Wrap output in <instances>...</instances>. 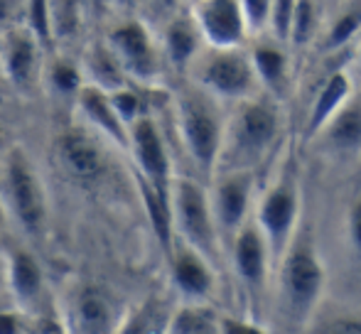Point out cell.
Returning a JSON list of instances; mask_svg holds the SVG:
<instances>
[{"instance_id":"obj_1","label":"cell","mask_w":361,"mask_h":334,"mask_svg":"<svg viewBox=\"0 0 361 334\" xmlns=\"http://www.w3.org/2000/svg\"><path fill=\"white\" fill-rule=\"evenodd\" d=\"M175 113H177V130L185 143V150L190 153L192 163L202 172L212 175L219 165L224 148V128L214 96L204 91L202 86L190 82L185 89L175 96Z\"/></svg>"},{"instance_id":"obj_2","label":"cell","mask_w":361,"mask_h":334,"mask_svg":"<svg viewBox=\"0 0 361 334\" xmlns=\"http://www.w3.org/2000/svg\"><path fill=\"white\" fill-rule=\"evenodd\" d=\"M187 74L214 99L226 101L248 99L258 86L251 52L243 47H204Z\"/></svg>"},{"instance_id":"obj_3","label":"cell","mask_w":361,"mask_h":334,"mask_svg":"<svg viewBox=\"0 0 361 334\" xmlns=\"http://www.w3.org/2000/svg\"><path fill=\"white\" fill-rule=\"evenodd\" d=\"M278 128H281L278 109L268 96L243 99L233 113L231 123L226 125V133H224V148H228L231 163L238 165L236 170H243L241 165L261 158L273 145Z\"/></svg>"},{"instance_id":"obj_4","label":"cell","mask_w":361,"mask_h":334,"mask_svg":"<svg viewBox=\"0 0 361 334\" xmlns=\"http://www.w3.org/2000/svg\"><path fill=\"white\" fill-rule=\"evenodd\" d=\"M172 221L175 239L192 246L212 263L219 253V226L212 209V197L200 182L190 177H175L172 182Z\"/></svg>"},{"instance_id":"obj_5","label":"cell","mask_w":361,"mask_h":334,"mask_svg":"<svg viewBox=\"0 0 361 334\" xmlns=\"http://www.w3.org/2000/svg\"><path fill=\"white\" fill-rule=\"evenodd\" d=\"M3 202L30 236L42 234L47 224V194L44 185L23 148H13L3 163Z\"/></svg>"},{"instance_id":"obj_6","label":"cell","mask_w":361,"mask_h":334,"mask_svg":"<svg viewBox=\"0 0 361 334\" xmlns=\"http://www.w3.org/2000/svg\"><path fill=\"white\" fill-rule=\"evenodd\" d=\"M106 42L123 64L126 74L133 84H152L160 79L165 64V54L160 47V37L150 32L147 23L138 15H123L111 23L106 32Z\"/></svg>"},{"instance_id":"obj_7","label":"cell","mask_w":361,"mask_h":334,"mask_svg":"<svg viewBox=\"0 0 361 334\" xmlns=\"http://www.w3.org/2000/svg\"><path fill=\"white\" fill-rule=\"evenodd\" d=\"M118 305L106 287L96 283H72L59 302V325L64 334H116L121 327Z\"/></svg>"},{"instance_id":"obj_8","label":"cell","mask_w":361,"mask_h":334,"mask_svg":"<svg viewBox=\"0 0 361 334\" xmlns=\"http://www.w3.org/2000/svg\"><path fill=\"white\" fill-rule=\"evenodd\" d=\"M283 300L293 317H305L324 287V268L310 236H300L283 253L281 266Z\"/></svg>"},{"instance_id":"obj_9","label":"cell","mask_w":361,"mask_h":334,"mask_svg":"<svg viewBox=\"0 0 361 334\" xmlns=\"http://www.w3.org/2000/svg\"><path fill=\"white\" fill-rule=\"evenodd\" d=\"M47 54L49 49L27 25L0 35V72L15 91L30 94L32 89L42 86Z\"/></svg>"},{"instance_id":"obj_10","label":"cell","mask_w":361,"mask_h":334,"mask_svg":"<svg viewBox=\"0 0 361 334\" xmlns=\"http://www.w3.org/2000/svg\"><path fill=\"white\" fill-rule=\"evenodd\" d=\"M128 153L135 163V177L145 180L157 192L172 197V163L170 153H167L165 138H162L160 128H157L152 116H140L133 125H130V140H128Z\"/></svg>"},{"instance_id":"obj_11","label":"cell","mask_w":361,"mask_h":334,"mask_svg":"<svg viewBox=\"0 0 361 334\" xmlns=\"http://www.w3.org/2000/svg\"><path fill=\"white\" fill-rule=\"evenodd\" d=\"M256 224L266 236L271 256H283L293 241V231L298 224V185L293 175H286L266 192L258 206Z\"/></svg>"},{"instance_id":"obj_12","label":"cell","mask_w":361,"mask_h":334,"mask_svg":"<svg viewBox=\"0 0 361 334\" xmlns=\"http://www.w3.org/2000/svg\"><path fill=\"white\" fill-rule=\"evenodd\" d=\"M190 10L207 47H243L251 37L241 0H192Z\"/></svg>"},{"instance_id":"obj_13","label":"cell","mask_w":361,"mask_h":334,"mask_svg":"<svg viewBox=\"0 0 361 334\" xmlns=\"http://www.w3.org/2000/svg\"><path fill=\"white\" fill-rule=\"evenodd\" d=\"M74 109L81 116L86 128L94 130L101 140H106V143L116 145L121 150H128L130 128L118 116L109 91L99 89V86L84 84V89L79 91V96L74 101Z\"/></svg>"},{"instance_id":"obj_14","label":"cell","mask_w":361,"mask_h":334,"mask_svg":"<svg viewBox=\"0 0 361 334\" xmlns=\"http://www.w3.org/2000/svg\"><path fill=\"white\" fill-rule=\"evenodd\" d=\"M253 175L248 170H231L219 180L212 194V209L219 226V236H233L243 229L248 206H251Z\"/></svg>"},{"instance_id":"obj_15","label":"cell","mask_w":361,"mask_h":334,"mask_svg":"<svg viewBox=\"0 0 361 334\" xmlns=\"http://www.w3.org/2000/svg\"><path fill=\"white\" fill-rule=\"evenodd\" d=\"M160 47L165 54V64L175 72H190V67L195 64V59L200 57V52L207 47L204 37L200 32L192 10L187 13H172L167 18L165 27L160 35Z\"/></svg>"},{"instance_id":"obj_16","label":"cell","mask_w":361,"mask_h":334,"mask_svg":"<svg viewBox=\"0 0 361 334\" xmlns=\"http://www.w3.org/2000/svg\"><path fill=\"white\" fill-rule=\"evenodd\" d=\"M170 268L172 283L182 297H187L190 302H200L212 295V290H214L212 261L202 256L200 251L175 239V246L170 251Z\"/></svg>"},{"instance_id":"obj_17","label":"cell","mask_w":361,"mask_h":334,"mask_svg":"<svg viewBox=\"0 0 361 334\" xmlns=\"http://www.w3.org/2000/svg\"><path fill=\"white\" fill-rule=\"evenodd\" d=\"M59 158H62L67 172L79 182H94L104 172V150L101 138L84 128H69L59 138Z\"/></svg>"},{"instance_id":"obj_18","label":"cell","mask_w":361,"mask_h":334,"mask_svg":"<svg viewBox=\"0 0 361 334\" xmlns=\"http://www.w3.org/2000/svg\"><path fill=\"white\" fill-rule=\"evenodd\" d=\"M268 258H271V249L263 236V231L256 226H243L236 236H233L231 246V261L233 271L246 285L258 287L266 280L268 271Z\"/></svg>"},{"instance_id":"obj_19","label":"cell","mask_w":361,"mask_h":334,"mask_svg":"<svg viewBox=\"0 0 361 334\" xmlns=\"http://www.w3.org/2000/svg\"><path fill=\"white\" fill-rule=\"evenodd\" d=\"M79 64L86 84L99 86L104 91H116L126 84H133L126 74L123 64L116 57V52L111 49V44L106 42V37H99L86 44L79 57Z\"/></svg>"},{"instance_id":"obj_20","label":"cell","mask_w":361,"mask_h":334,"mask_svg":"<svg viewBox=\"0 0 361 334\" xmlns=\"http://www.w3.org/2000/svg\"><path fill=\"white\" fill-rule=\"evenodd\" d=\"M352 96V79L344 69H334L324 84L319 86L317 96L312 101V109H310L307 116V135H317L319 130H324V125L344 109V104Z\"/></svg>"},{"instance_id":"obj_21","label":"cell","mask_w":361,"mask_h":334,"mask_svg":"<svg viewBox=\"0 0 361 334\" xmlns=\"http://www.w3.org/2000/svg\"><path fill=\"white\" fill-rule=\"evenodd\" d=\"M248 52H251L258 84L268 94H273V99H281L288 91L290 82V59L288 52L283 49V42H278V39H273V42H256Z\"/></svg>"},{"instance_id":"obj_22","label":"cell","mask_w":361,"mask_h":334,"mask_svg":"<svg viewBox=\"0 0 361 334\" xmlns=\"http://www.w3.org/2000/svg\"><path fill=\"white\" fill-rule=\"evenodd\" d=\"M5 276H8V285L13 297L23 307L37 302L44 287V276L39 261L25 249H13L8 253V266H5Z\"/></svg>"},{"instance_id":"obj_23","label":"cell","mask_w":361,"mask_h":334,"mask_svg":"<svg viewBox=\"0 0 361 334\" xmlns=\"http://www.w3.org/2000/svg\"><path fill=\"white\" fill-rule=\"evenodd\" d=\"M86 0H49V32H52V52L62 49L69 52L79 42L84 32L86 15H89Z\"/></svg>"},{"instance_id":"obj_24","label":"cell","mask_w":361,"mask_h":334,"mask_svg":"<svg viewBox=\"0 0 361 334\" xmlns=\"http://www.w3.org/2000/svg\"><path fill=\"white\" fill-rule=\"evenodd\" d=\"M86 79L81 72L79 57H72L69 52L62 49H54L49 52L47 64H44V74H42V86H47L57 99L69 101L74 106L79 91L84 89Z\"/></svg>"},{"instance_id":"obj_25","label":"cell","mask_w":361,"mask_h":334,"mask_svg":"<svg viewBox=\"0 0 361 334\" xmlns=\"http://www.w3.org/2000/svg\"><path fill=\"white\" fill-rule=\"evenodd\" d=\"M327 143L337 153H357L361 150V101L352 104L347 101L344 109L324 125Z\"/></svg>"},{"instance_id":"obj_26","label":"cell","mask_w":361,"mask_h":334,"mask_svg":"<svg viewBox=\"0 0 361 334\" xmlns=\"http://www.w3.org/2000/svg\"><path fill=\"white\" fill-rule=\"evenodd\" d=\"M172 312L157 297H147L128 317H123L116 334H167Z\"/></svg>"},{"instance_id":"obj_27","label":"cell","mask_w":361,"mask_h":334,"mask_svg":"<svg viewBox=\"0 0 361 334\" xmlns=\"http://www.w3.org/2000/svg\"><path fill=\"white\" fill-rule=\"evenodd\" d=\"M170 334H219V320L202 305H185L172 312Z\"/></svg>"},{"instance_id":"obj_28","label":"cell","mask_w":361,"mask_h":334,"mask_svg":"<svg viewBox=\"0 0 361 334\" xmlns=\"http://www.w3.org/2000/svg\"><path fill=\"white\" fill-rule=\"evenodd\" d=\"M317 25H319L317 0H298L288 44H293V47H302V44L312 42L314 32H317Z\"/></svg>"},{"instance_id":"obj_29","label":"cell","mask_w":361,"mask_h":334,"mask_svg":"<svg viewBox=\"0 0 361 334\" xmlns=\"http://www.w3.org/2000/svg\"><path fill=\"white\" fill-rule=\"evenodd\" d=\"M357 35H361V5H352L342 15H337V20L329 27L327 37H324V47L327 49H339L344 44L352 42Z\"/></svg>"},{"instance_id":"obj_30","label":"cell","mask_w":361,"mask_h":334,"mask_svg":"<svg viewBox=\"0 0 361 334\" xmlns=\"http://www.w3.org/2000/svg\"><path fill=\"white\" fill-rule=\"evenodd\" d=\"M109 94H111V101H114L116 111H118V116L128 123V128L140 118V116H145L143 96H140V91L135 89L133 84H126L116 91H109Z\"/></svg>"},{"instance_id":"obj_31","label":"cell","mask_w":361,"mask_h":334,"mask_svg":"<svg viewBox=\"0 0 361 334\" xmlns=\"http://www.w3.org/2000/svg\"><path fill=\"white\" fill-rule=\"evenodd\" d=\"M25 25L42 39L44 47L52 52V32H49V0H27V18Z\"/></svg>"},{"instance_id":"obj_32","label":"cell","mask_w":361,"mask_h":334,"mask_svg":"<svg viewBox=\"0 0 361 334\" xmlns=\"http://www.w3.org/2000/svg\"><path fill=\"white\" fill-rule=\"evenodd\" d=\"M295 8H298V0H273L268 30L273 32V39H278L283 44L290 42V27H293Z\"/></svg>"},{"instance_id":"obj_33","label":"cell","mask_w":361,"mask_h":334,"mask_svg":"<svg viewBox=\"0 0 361 334\" xmlns=\"http://www.w3.org/2000/svg\"><path fill=\"white\" fill-rule=\"evenodd\" d=\"M243 10H246V20L251 35H258L263 30H268L271 25V10H273V0H241Z\"/></svg>"},{"instance_id":"obj_34","label":"cell","mask_w":361,"mask_h":334,"mask_svg":"<svg viewBox=\"0 0 361 334\" xmlns=\"http://www.w3.org/2000/svg\"><path fill=\"white\" fill-rule=\"evenodd\" d=\"M27 0H0V35L25 25Z\"/></svg>"},{"instance_id":"obj_35","label":"cell","mask_w":361,"mask_h":334,"mask_svg":"<svg viewBox=\"0 0 361 334\" xmlns=\"http://www.w3.org/2000/svg\"><path fill=\"white\" fill-rule=\"evenodd\" d=\"M347 231H349V241H352V249L357 251V256L361 258V197L354 199V204L349 206Z\"/></svg>"},{"instance_id":"obj_36","label":"cell","mask_w":361,"mask_h":334,"mask_svg":"<svg viewBox=\"0 0 361 334\" xmlns=\"http://www.w3.org/2000/svg\"><path fill=\"white\" fill-rule=\"evenodd\" d=\"M314 334H361V322L354 317H339V320L322 325Z\"/></svg>"},{"instance_id":"obj_37","label":"cell","mask_w":361,"mask_h":334,"mask_svg":"<svg viewBox=\"0 0 361 334\" xmlns=\"http://www.w3.org/2000/svg\"><path fill=\"white\" fill-rule=\"evenodd\" d=\"M219 334H266L261 327L251 325V322L233 320V317H221L219 320Z\"/></svg>"},{"instance_id":"obj_38","label":"cell","mask_w":361,"mask_h":334,"mask_svg":"<svg viewBox=\"0 0 361 334\" xmlns=\"http://www.w3.org/2000/svg\"><path fill=\"white\" fill-rule=\"evenodd\" d=\"M143 0H109V10H114L116 18H123V15H135Z\"/></svg>"},{"instance_id":"obj_39","label":"cell","mask_w":361,"mask_h":334,"mask_svg":"<svg viewBox=\"0 0 361 334\" xmlns=\"http://www.w3.org/2000/svg\"><path fill=\"white\" fill-rule=\"evenodd\" d=\"M20 322L13 312H0V334H18Z\"/></svg>"},{"instance_id":"obj_40","label":"cell","mask_w":361,"mask_h":334,"mask_svg":"<svg viewBox=\"0 0 361 334\" xmlns=\"http://www.w3.org/2000/svg\"><path fill=\"white\" fill-rule=\"evenodd\" d=\"M155 8H160V10H165V13H177V10L182 8V0H150Z\"/></svg>"},{"instance_id":"obj_41","label":"cell","mask_w":361,"mask_h":334,"mask_svg":"<svg viewBox=\"0 0 361 334\" xmlns=\"http://www.w3.org/2000/svg\"><path fill=\"white\" fill-rule=\"evenodd\" d=\"M5 214H8V206H5V202H3V194H0V226L5 224Z\"/></svg>"},{"instance_id":"obj_42","label":"cell","mask_w":361,"mask_h":334,"mask_svg":"<svg viewBox=\"0 0 361 334\" xmlns=\"http://www.w3.org/2000/svg\"><path fill=\"white\" fill-rule=\"evenodd\" d=\"M359 54H361V39H359Z\"/></svg>"},{"instance_id":"obj_43","label":"cell","mask_w":361,"mask_h":334,"mask_svg":"<svg viewBox=\"0 0 361 334\" xmlns=\"http://www.w3.org/2000/svg\"><path fill=\"white\" fill-rule=\"evenodd\" d=\"M0 79H3V72H0Z\"/></svg>"},{"instance_id":"obj_44","label":"cell","mask_w":361,"mask_h":334,"mask_svg":"<svg viewBox=\"0 0 361 334\" xmlns=\"http://www.w3.org/2000/svg\"><path fill=\"white\" fill-rule=\"evenodd\" d=\"M167 334H170V332H167Z\"/></svg>"}]
</instances>
